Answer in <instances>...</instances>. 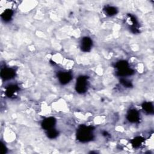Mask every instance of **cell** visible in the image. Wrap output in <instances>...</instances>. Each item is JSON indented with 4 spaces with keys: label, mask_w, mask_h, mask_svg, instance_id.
I'll return each mask as SVG.
<instances>
[{
    "label": "cell",
    "mask_w": 154,
    "mask_h": 154,
    "mask_svg": "<svg viewBox=\"0 0 154 154\" xmlns=\"http://www.w3.org/2000/svg\"><path fill=\"white\" fill-rule=\"evenodd\" d=\"M144 141V138L141 137H137L133 138L131 141V143L132 145V146L135 148H137L141 146V144L143 143V142Z\"/></svg>",
    "instance_id": "14"
},
{
    "label": "cell",
    "mask_w": 154,
    "mask_h": 154,
    "mask_svg": "<svg viewBox=\"0 0 154 154\" xmlns=\"http://www.w3.org/2000/svg\"><path fill=\"white\" fill-rule=\"evenodd\" d=\"M58 135V132L54 128H52L47 131V136L49 138L53 139L56 138Z\"/></svg>",
    "instance_id": "16"
},
{
    "label": "cell",
    "mask_w": 154,
    "mask_h": 154,
    "mask_svg": "<svg viewBox=\"0 0 154 154\" xmlns=\"http://www.w3.org/2000/svg\"><path fill=\"white\" fill-rule=\"evenodd\" d=\"M103 11L105 13L109 16H112L117 13V8L112 6H106L103 8Z\"/></svg>",
    "instance_id": "11"
},
{
    "label": "cell",
    "mask_w": 154,
    "mask_h": 154,
    "mask_svg": "<svg viewBox=\"0 0 154 154\" xmlns=\"http://www.w3.org/2000/svg\"><path fill=\"white\" fill-rule=\"evenodd\" d=\"M127 119L131 123L138 122L140 120V114L138 111L135 109L129 110L127 115Z\"/></svg>",
    "instance_id": "7"
},
{
    "label": "cell",
    "mask_w": 154,
    "mask_h": 154,
    "mask_svg": "<svg viewBox=\"0 0 154 154\" xmlns=\"http://www.w3.org/2000/svg\"><path fill=\"white\" fill-rule=\"evenodd\" d=\"M56 123V120L54 117H50L46 118L42 122V127L43 129L48 131L52 128H54Z\"/></svg>",
    "instance_id": "6"
},
{
    "label": "cell",
    "mask_w": 154,
    "mask_h": 154,
    "mask_svg": "<svg viewBox=\"0 0 154 154\" xmlns=\"http://www.w3.org/2000/svg\"><path fill=\"white\" fill-rule=\"evenodd\" d=\"M142 108L143 110L148 114L153 113V106L150 102H145L142 104Z\"/></svg>",
    "instance_id": "12"
},
{
    "label": "cell",
    "mask_w": 154,
    "mask_h": 154,
    "mask_svg": "<svg viewBox=\"0 0 154 154\" xmlns=\"http://www.w3.org/2000/svg\"><path fill=\"white\" fill-rule=\"evenodd\" d=\"M57 76L59 82L63 85H66L68 84L72 79L73 78L72 75L70 72H59Z\"/></svg>",
    "instance_id": "4"
},
{
    "label": "cell",
    "mask_w": 154,
    "mask_h": 154,
    "mask_svg": "<svg viewBox=\"0 0 154 154\" xmlns=\"http://www.w3.org/2000/svg\"><path fill=\"white\" fill-rule=\"evenodd\" d=\"M102 134H103V135H104V136H108L109 134H108V132H106V131H103V132H102Z\"/></svg>",
    "instance_id": "19"
},
{
    "label": "cell",
    "mask_w": 154,
    "mask_h": 154,
    "mask_svg": "<svg viewBox=\"0 0 154 154\" xmlns=\"http://www.w3.org/2000/svg\"><path fill=\"white\" fill-rule=\"evenodd\" d=\"M134 72L132 69L130 68H126L121 70H118L117 72V75L119 76H129L132 74H134Z\"/></svg>",
    "instance_id": "13"
},
{
    "label": "cell",
    "mask_w": 154,
    "mask_h": 154,
    "mask_svg": "<svg viewBox=\"0 0 154 154\" xmlns=\"http://www.w3.org/2000/svg\"><path fill=\"white\" fill-rule=\"evenodd\" d=\"M19 88L16 85H10L6 88L5 95L8 97H13L15 96V93L17 92Z\"/></svg>",
    "instance_id": "8"
},
{
    "label": "cell",
    "mask_w": 154,
    "mask_h": 154,
    "mask_svg": "<svg viewBox=\"0 0 154 154\" xmlns=\"http://www.w3.org/2000/svg\"><path fill=\"white\" fill-rule=\"evenodd\" d=\"M120 82L125 87H128V88H129V87H132V84L131 83V81H127L126 79H123L122 78L120 81Z\"/></svg>",
    "instance_id": "17"
},
{
    "label": "cell",
    "mask_w": 154,
    "mask_h": 154,
    "mask_svg": "<svg viewBox=\"0 0 154 154\" xmlns=\"http://www.w3.org/2000/svg\"><path fill=\"white\" fill-rule=\"evenodd\" d=\"M115 67L118 70H121L126 68L129 67V64L128 63L125 61V60H121L116 63L115 65Z\"/></svg>",
    "instance_id": "15"
},
{
    "label": "cell",
    "mask_w": 154,
    "mask_h": 154,
    "mask_svg": "<svg viewBox=\"0 0 154 154\" xmlns=\"http://www.w3.org/2000/svg\"><path fill=\"white\" fill-rule=\"evenodd\" d=\"M13 15V11L11 9L5 10L1 14V18L5 22H9L11 20Z\"/></svg>",
    "instance_id": "10"
},
{
    "label": "cell",
    "mask_w": 154,
    "mask_h": 154,
    "mask_svg": "<svg viewBox=\"0 0 154 154\" xmlns=\"http://www.w3.org/2000/svg\"><path fill=\"white\" fill-rule=\"evenodd\" d=\"M87 79L86 76H79L76 79V91L79 93H84L87 90Z\"/></svg>",
    "instance_id": "2"
},
{
    "label": "cell",
    "mask_w": 154,
    "mask_h": 154,
    "mask_svg": "<svg viewBox=\"0 0 154 154\" xmlns=\"http://www.w3.org/2000/svg\"><path fill=\"white\" fill-rule=\"evenodd\" d=\"M1 149H0V150H1V154L6 153V152H7V149L5 146L2 143H1Z\"/></svg>",
    "instance_id": "18"
},
{
    "label": "cell",
    "mask_w": 154,
    "mask_h": 154,
    "mask_svg": "<svg viewBox=\"0 0 154 154\" xmlns=\"http://www.w3.org/2000/svg\"><path fill=\"white\" fill-rule=\"evenodd\" d=\"M93 45L92 40L88 37H84L82 38L81 43V49L82 51L87 52L91 50Z\"/></svg>",
    "instance_id": "5"
},
{
    "label": "cell",
    "mask_w": 154,
    "mask_h": 154,
    "mask_svg": "<svg viewBox=\"0 0 154 154\" xmlns=\"http://www.w3.org/2000/svg\"><path fill=\"white\" fill-rule=\"evenodd\" d=\"M93 127L81 125L76 132L77 140L82 143H85L92 140L93 138Z\"/></svg>",
    "instance_id": "1"
},
{
    "label": "cell",
    "mask_w": 154,
    "mask_h": 154,
    "mask_svg": "<svg viewBox=\"0 0 154 154\" xmlns=\"http://www.w3.org/2000/svg\"><path fill=\"white\" fill-rule=\"evenodd\" d=\"M16 75L14 69L12 68H4L1 69V76L4 80H8L13 78Z\"/></svg>",
    "instance_id": "3"
},
{
    "label": "cell",
    "mask_w": 154,
    "mask_h": 154,
    "mask_svg": "<svg viewBox=\"0 0 154 154\" xmlns=\"http://www.w3.org/2000/svg\"><path fill=\"white\" fill-rule=\"evenodd\" d=\"M128 16L129 17V20L132 23V25L131 26V29L134 33H138V23L135 18V17L131 14H128Z\"/></svg>",
    "instance_id": "9"
}]
</instances>
